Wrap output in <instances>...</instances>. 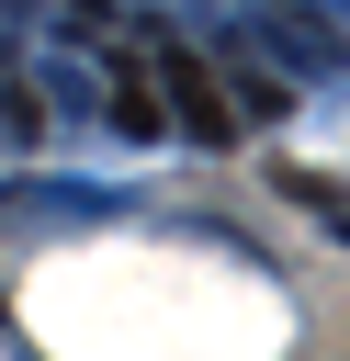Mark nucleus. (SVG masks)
Returning a JSON list of instances; mask_svg holds the SVG:
<instances>
[{
    "label": "nucleus",
    "mask_w": 350,
    "mask_h": 361,
    "mask_svg": "<svg viewBox=\"0 0 350 361\" xmlns=\"http://www.w3.org/2000/svg\"><path fill=\"white\" fill-rule=\"evenodd\" d=\"M113 113H124V124H135V135H147V124H158V90H147V68H135V56H124V68H113Z\"/></svg>",
    "instance_id": "2"
},
{
    "label": "nucleus",
    "mask_w": 350,
    "mask_h": 361,
    "mask_svg": "<svg viewBox=\"0 0 350 361\" xmlns=\"http://www.w3.org/2000/svg\"><path fill=\"white\" fill-rule=\"evenodd\" d=\"M147 68L169 79V113H181V124H192L203 147H226V135H237V113H226V90H215V68H203V56L181 45V34H147Z\"/></svg>",
    "instance_id": "1"
}]
</instances>
